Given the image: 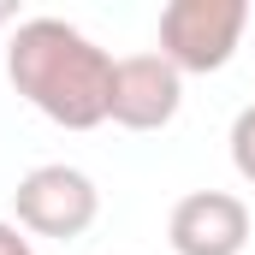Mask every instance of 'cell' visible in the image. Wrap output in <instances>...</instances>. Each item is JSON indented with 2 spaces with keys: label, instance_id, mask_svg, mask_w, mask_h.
I'll use <instances>...</instances> for the list:
<instances>
[{
  "label": "cell",
  "instance_id": "cell-1",
  "mask_svg": "<svg viewBox=\"0 0 255 255\" xmlns=\"http://www.w3.org/2000/svg\"><path fill=\"white\" fill-rule=\"evenodd\" d=\"M6 77L12 89L65 130L107 125V89H113V54L95 48L65 18H24L6 36Z\"/></svg>",
  "mask_w": 255,
  "mask_h": 255
},
{
  "label": "cell",
  "instance_id": "cell-2",
  "mask_svg": "<svg viewBox=\"0 0 255 255\" xmlns=\"http://www.w3.org/2000/svg\"><path fill=\"white\" fill-rule=\"evenodd\" d=\"M244 30H250V0H172L160 12V60L178 77L184 71L208 77L232 65Z\"/></svg>",
  "mask_w": 255,
  "mask_h": 255
},
{
  "label": "cell",
  "instance_id": "cell-3",
  "mask_svg": "<svg viewBox=\"0 0 255 255\" xmlns=\"http://www.w3.org/2000/svg\"><path fill=\"white\" fill-rule=\"evenodd\" d=\"M12 214H18L24 232L60 238V244H65V238H83V232L95 226L101 190H95L89 172H77V166H65V160H48V166H30V172L18 178Z\"/></svg>",
  "mask_w": 255,
  "mask_h": 255
},
{
  "label": "cell",
  "instance_id": "cell-4",
  "mask_svg": "<svg viewBox=\"0 0 255 255\" xmlns=\"http://www.w3.org/2000/svg\"><path fill=\"white\" fill-rule=\"evenodd\" d=\"M184 107V77L160 54H125L113 60V89H107V119L125 130H166Z\"/></svg>",
  "mask_w": 255,
  "mask_h": 255
},
{
  "label": "cell",
  "instance_id": "cell-5",
  "mask_svg": "<svg viewBox=\"0 0 255 255\" xmlns=\"http://www.w3.org/2000/svg\"><path fill=\"white\" fill-rule=\"evenodd\" d=\"M166 238H172L178 255H244V244H250V208L232 190H190L172 208Z\"/></svg>",
  "mask_w": 255,
  "mask_h": 255
},
{
  "label": "cell",
  "instance_id": "cell-6",
  "mask_svg": "<svg viewBox=\"0 0 255 255\" xmlns=\"http://www.w3.org/2000/svg\"><path fill=\"white\" fill-rule=\"evenodd\" d=\"M232 166L244 184H255V107H244L232 119Z\"/></svg>",
  "mask_w": 255,
  "mask_h": 255
},
{
  "label": "cell",
  "instance_id": "cell-7",
  "mask_svg": "<svg viewBox=\"0 0 255 255\" xmlns=\"http://www.w3.org/2000/svg\"><path fill=\"white\" fill-rule=\"evenodd\" d=\"M0 255H36V250H30V238H24L18 226H6V220H0Z\"/></svg>",
  "mask_w": 255,
  "mask_h": 255
},
{
  "label": "cell",
  "instance_id": "cell-8",
  "mask_svg": "<svg viewBox=\"0 0 255 255\" xmlns=\"http://www.w3.org/2000/svg\"><path fill=\"white\" fill-rule=\"evenodd\" d=\"M6 24H12V30H18V24H24V18H18V6H12V0H0V30H6Z\"/></svg>",
  "mask_w": 255,
  "mask_h": 255
}]
</instances>
